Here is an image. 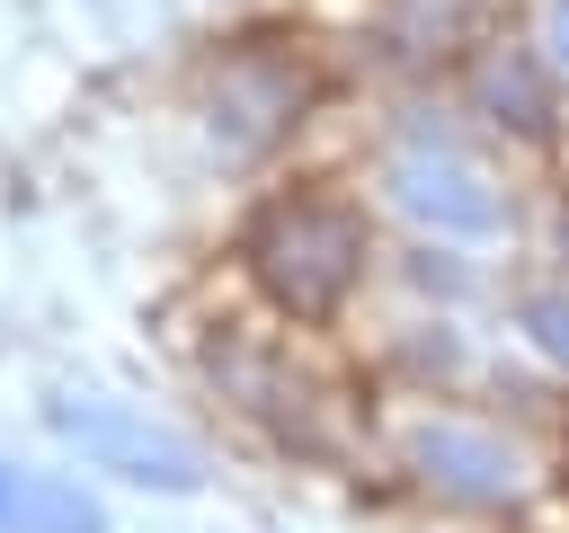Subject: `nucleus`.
I'll use <instances>...</instances> for the list:
<instances>
[{
  "label": "nucleus",
  "mask_w": 569,
  "mask_h": 533,
  "mask_svg": "<svg viewBox=\"0 0 569 533\" xmlns=\"http://www.w3.org/2000/svg\"><path fill=\"white\" fill-rule=\"evenodd\" d=\"M365 258H373V231H365V204L329 195V187H284L249 213L240 231V266L249 284L284 311V320H329L356 302L365 284Z\"/></svg>",
  "instance_id": "obj_1"
},
{
  "label": "nucleus",
  "mask_w": 569,
  "mask_h": 533,
  "mask_svg": "<svg viewBox=\"0 0 569 533\" xmlns=\"http://www.w3.org/2000/svg\"><path fill=\"white\" fill-rule=\"evenodd\" d=\"M516 329H525V346H533L542 364L569 373V293H560V284H551V293H525V302H516Z\"/></svg>",
  "instance_id": "obj_9"
},
{
  "label": "nucleus",
  "mask_w": 569,
  "mask_h": 533,
  "mask_svg": "<svg viewBox=\"0 0 569 533\" xmlns=\"http://www.w3.org/2000/svg\"><path fill=\"white\" fill-rule=\"evenodd\" d=\"M44 418H53V435H62V444H80V462H89V471H116V480L160 489V497L204 489V453H196L178 426L133 418L124 400H53Z\"/></svg>",
  "instance_id": "obj_3"
},
{
  "label": "nucleus",
  "mask_w": 569,
  "mask_h": 533,
  "mask_svg": "<svg viewBox=\"0 0 569 533\" xmlns=\"http://www.w3.org/2000/svg\"><path fill=\"white\" fill-rule=\"evenodd\" d=\"M525 36L542 44V62L569 80V0H533V18H525Z\"/></svg>",
  "instance_id": "obj_10"
},
{
  "label": "nucleus",
  "mask_w": 569,
  "mask_h": 533,
  "mask_svg": "<svg viewBox=\"0 0 569 533\" xmlns=\"http://www.w3.org/2000/svg\"><path fill=\"white\" fill-rule=\"evenodd\" d=\"M382 195H391V213H409L427 240H498V231L516 222L507 178H498V169L480 160V142H471L453 115H436V107H418V115L391 124V142H382Z\"/></svg>",
  "instance_id": "obj_2"
},
{
  "label": "nucleus",
  "mask_w": 569,
  "mask_h": 533,
  "mask_svg": "<svg viewBox=\"0 0 569 533\" xmlns=\"http://www.w3.org/2000/svg\"><path fill=\"white\" fill-rule=\"evenodd\" d=\"M480 44V0H382V53L427 71V62H462Z\"/></svg>",
  "instance_id": "obj_8"
},
{
  "label": "nucleus",
  "mask_w": 569,
  "mask_h": 533,
  "mask_svg": "<svg viewBox=\"0 0 569 533\" xmlns=\"http://www.w3.org/2000/svg\"><path fill=\"white\" fill-rule=\"evenodd\" d=\"M204 107H213V142H222L231 160H258V151H276V142L302 124V107H311V71H302V53H276L267 36H249V44L222 53Z\"/></svg>",
  "instance_id": "obj_4"
},
{
  "label": "nucleus",
  "mask_w": 569,
  "mask_h": 533,
  "mask_svg": "<svg viewBox=\"0 0 569 533\" xmlns=\"http://www.w3.org/2000/svg\"><path fill=\"white\" fill-rule=\"evenodd\" d=\"M409 471L453 497V506H516L525 497V462L507 435L471 426V418H418L409 426Z\"/></svg>",
  "instance_id": "obj_6"
},
{
  "label": "nucleus",
  "mask_w": 569,
  "mask_h": 533,
  "mask_svg": "<svg viewBox=\"0 0 569 533\" xmlns=\"http://www.w3.org/2000/svg\"><path fill=\"white\" fill-rule=\"evenodd\" d=\"M560 71L542 62L533 36H480L462 53V107L489 124V133H516V142H551L560 133Z\"/></svg>",
  "instance_id": "obj_5"
},
{
  "label": "nucleus",
  "mask_w": 569,
  "mask_h": 533,
  "mask_svg": "<svg viewBox=\"0 0 569 533\" xmlns=\"http://www.w3.org/2000/svg\"><path fill=\"white\" fill-rule=\"evenodd\" d=\"M0 533H107V506L36 462H0Z\"/></svg>",
  "instance_id": "obj_7"
},
{
  "label": "nucleus",
  "mask_w": 569,
  "mask_h": 533,
  "mask_svg": "<svg viewBox=\"0 0 569 533\" xmlns=\"http://www.w3.org/2000/svg\"><path fill=\"white\" fill-rule=\"evenodd\" d=\"M560 258H569V213H560Z\"/></svg>",
  "instance_id": "obj_11"
}]
</instances>
